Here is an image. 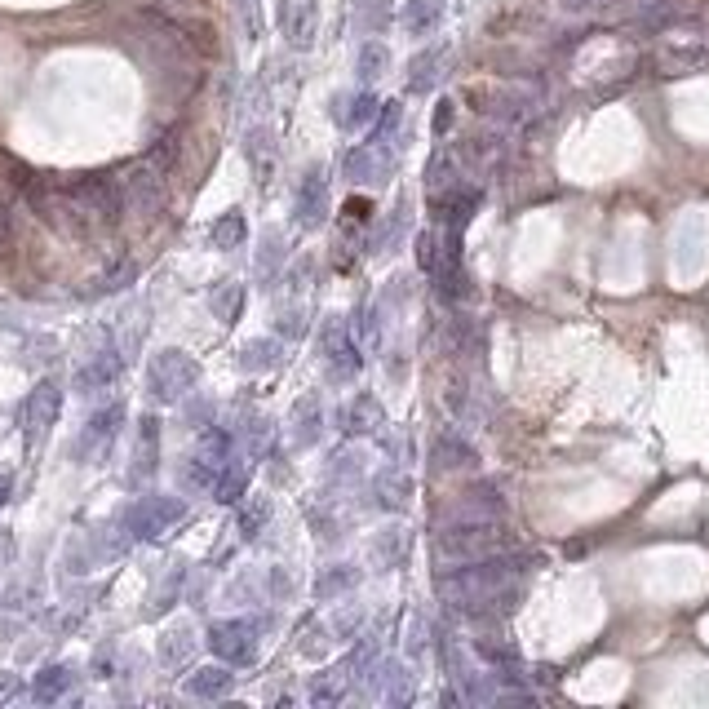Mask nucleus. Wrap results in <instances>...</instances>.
<instances>
[{
	"instance_id": "nucleus-13",
	"label": "nucleus",
	"mask_w": 709,
	"mask_h": 709,
	"mask_svg": "<svg viewBox=\"0 0 709 709\" xmlns=\"http://www.w3.org/2000/svg\"><path fill=\"white\" fill-rule=\"evenodd\" d=\"M71 687H76V670H71V665H45L32 683V701L54 705V701H63Z\"/></svg>"
},
{
	"instance_id": "nucleus-23",
	"label": "nucleus",
	"mask_w": 709,
	"mask_h": 709,
	"mask_svg": "<svg viewBox=\"0 0 709 709\" xmlns=\"http://www.w3.org/2000/svg\"><path fill=\"white\" fill-rule=\"evenodd\" d=\"M373 554H377V563H382V568H395V563H404V554H408V532H404V528H386L382 537H377Z\"/></svg>"
},
{
	"instance_id": "nucleus-17",
	"label": "nucleus",
	"mask_w": 709,
	"mask_h": 709,
	"mask_svg": "<svg viewBox=\"0 0 709 709\" xmlns=\"http://www.w3.org/2000/svg\"><path fill=\"white\" fill-rule=\"evenodd\" d=\"M359 581V568L355 563H337V568H324L320 577H315V599H337V594H346L351 585Z\"/></svg>"
},
{
	"instance_id": "nucleus-6",
	"label": "nucleus",
	"mask_w": 709,
	"mask_h": 709,
	"mask_svg": "<svg viewBox=\"0 0 709 709\" xmlns=\"http://www.w3.org/2000/svg\"><path fill=\"white\" fill-rule=\"evenodd\" d=\"M58 408H63V386L49 382V377H45V382H40V386L32 390V395L23 399V413H18L27 444H36V439L45 435L49 426H54V421H58Z\"/></svg>"
},
{
	"instance_id": "nucleus-1",
	"label": "nucleus",
	"mask_w": 709,
	"mask_h": 709,
	"mask_svg": "<svg viewBox=\"0 0 709 709\" xmlns=\"http://www.w3.org/2000/svg\"><path fill=\"white\" fill-rule=\"evenodd\" d=\"M67 191V204H71V222H76V235H94L102 226H116L120 209H125V195L111 178H94V173H85V178L76 182H63Z\"/></svg>"
},
{
	"instance_id": "nucleus-3",
	"label": "nucleus",
	"mask_w": 709,
	"mask_h": 709,
	"mask_svg": "<svg viewBox=\"0 0 709 709\" xmlns=\"http://www.w3.org/2000/svg\"><path fill=\"white\" fill-rule=\"evenodd\" d=\"M501 546V532L497 523H484V519H470V523H452V528L439 532L435 550L444 559H484Z\"/></svg>"
},
{
	"instance_id": "nucleus-14",
	"label": "nucleus",
	"mask_w": 709,
	"mask_h": 709,
	"mask_svg": "<svg viewBox=\"0 0 709 709\" xmlns=\"http://www.w3.org/2000/svg\"><path fill=\"white\" fill-rule=\"evenodd\" d=\"M373 492H377V506L382 510H404L408 501H413V479H408L404 470H382Z\"/></svg>"
},
{
	"instance_id": "nucleus-21",
	"label": "nucleus",
	"mask_w": 709,
	"mask_h": 709,
	"mask_svg": "<svg viewBox=\"0 0 709 709\" xmlns=\"http://www.w3.org/2000/svg\"><path fill=\"white\" fill-rule=\"evenodd\" d=\"M346 178L351 182H382V160H377L373 147H355L346 156Z\"/></svg>"
},
{
	"instance_id": "nucleus-34",
	"label": "nucleus",
	"mask_w": 709,
	"mask_h": 709,
	"mask_svg": "<svg viewBox=\"0 0 709 709\" xmlns=\"http://www.w3.org/2000/svg\"><path fill=\"white\" fill-rule=\"evenodd\" d=\"M249 448H253V457L271 448V421H262V417L249 421Z\"/></svg>"
},
{
	"instance_id": "nucleus-39",
	"label": "nucleus",
	"mask_w": 709,
	"mask_h": 709,
	"mask_svg": "<svg viewBox=\"0 0 709 709\" xmlns=\"http://www.w3.org/2000/svg\"><path fill=\"white\" fill-rule=\"evenodd\" d=\"M9 550V537H0V554H5Z\"/></svg>"
},
{
	"instance_id": "nucleus-24",
	"label": "nucleus",
	"mask_w": 709,
	"mask_h": 709,
	"mask_svg": "<svg viewBox=\"0 0 709 709\" xmlns=\"http://www.w3.org/2000/svg\"><path fill=\"white\" fill-rule=\"evenodd\" d=\"M244 235H249V226H244V213H235V209L213 222V244H218V249H240Z\"/></svg>"
},
{
	"instance_id": "nucleus-20",
	"label": "nucleus",
	"mask_w": 709,
	"mask_h": 709,
	"mask_svg": "<svg viewBox=\"0 0 709 709\" xmlns=\"http://www.w3.org/2000/svg\"><path fill=\"white\" fill-rule=\"evenodd\" d=\"M244 488H249V475H244L240 466H226L222 461V470H218V479H213V497L222 501V506H235V501L244 497Z\"/></svg>"
},
{
	"instance_id": "nucleus-31",
	"label": "nucleus",
	"mask_w": 709,
	"mask_h": 709,
	"mask_svg": "<svg viewBox=\"0 0 709 709\" xmlns=\"http://www.w3.org/2000/svg\"><path fill=\"white\" fill-rule=\"evenodd\" d=\"M417 262H421V271H430V275L444 266V253H439L435 231H421V235H417Z\"/></svg>"
},
{
	"instance_id": "nucleus-36",
	"label": "nucleus",
	"mask_w": 709,
	"mask_h": 709,
	"mask_svg": "<svg viewBox=\"0 0 709 709\" xmlns=\"http://www.w3.org/2000/svg\"><path fill=\"white\" fill-rule=\"evenodd\" d=\"M452 111H457V107H452L448 98L439 102V111H435V133H448V129H452Z\"/></svg>"
},
{
	"instance_id": "nucleus-38",
	"label": "nucleus",
	"mask_w": 709,
	"mask_h": 709,
	"mask_svg": "<svg viewBox=\"0 0 709 709\" xmlns=\"http://www.w3.org/2000/svg\"><path fill=\"white\" fill-rule=\"evenodd\" d=\"M9 497H14V479H9V475H5V470H0V506H5V501H9Z\"/></svg>"
},
{
	"instance_id": "nucleus-4",
	"label": "nucleus",
	"mask_w": 709,
	"mask_h": 709,
	"mask_svg": "<svg viewBox=\"0 0 709 709\" xmlns=\"http://www.w3.org/2000/svg\"><path fill=\"white\" fill-rule=\"evenodd\" d=\"M182 515H187V501H178V497H142L138 506L125 515V528H129L133 541H151V537H160V532H169Z\"/></svg>"
},
{
	"instance_id": "nucleus-5",
	"label": "nucleus",
	"mask_w": 709,
	"mask_h": 709,
	"mask_svg": "<svg viewBox=\"0 0 709 709\" xmlns=\"http://www.w3.org/2000/svg\"><path fill=\"white\" fill-rule=\"evenodd\" d=\"M213 656L226 665H249L258 656V625L253 621H218L209 630Z\"/></svg>"
},
{
	"instance_id": "nucleus-12",
	"label": "nucleus",
	"mask_w": 709,
	"mask_h": 709,
	"mask_svg": "<svg viewBox=\"0 0 709 709\" xmlns=\"http://www.w3.org/2000/svg\"><path fill=\"white\" fill-rule=\"evenodd\" d=\"M235 687V674L222 665H200L191 678H187V696H195V701H222L226 692Z\"/></svg>"
},
{
	"instance_id": "nucleus-26",
	"label": "nucleus",
	"mask_w": 709,
	"mask_h": 709,
	"mask_svg": "<svg viewBox=\"0 0 709 709\" xmlns=\"http://www.w3.org/2000/svg\"><path fill=\"white\" fill-rule=\"evenodd\" d=\"M390 67V49L382 45V40H368L364 49H359V76L364 80H382Z\"/></svg>"
},
{
	"instance_id": "nucleus-10",
	"label": "nucleus",
	"mask_w": 709,
	"mask_h": 709,
	"mask_svg": "<svg viewBox=\"0 0 709 709\" xmlns=\"http://www.w3.org/2000/svg\"><path fill=\"white\" fill-rule=\"evenodd\" d=\"M120 426H125V404H111V408H102V413H94V417H89V426L80 430V439H76V457L102 452L111 439L120 435Z\"/></svg>"
},
{
	"instance_id": "nucleus-2",
	"label": "nucleus",
	"mask_w": 709,
	"mask_h": 709,
	"mask_svg": "<svg viewBox=\"0 0 709 709\" xmlns=\"http://www.w3.org/2000/svg\"><path fill=\"white\" fill-rule=\"evenodd\" d=\"M195 382H200V364L187 355V351H160L156 359H151L147 368V390L151 399H160V404H178V399H187Z\"/></svg>"
},
{
	"instance_id": "nucleus-11",
	"label": "nucleus",
	"mask_w": 709,
	"mask_h": 709,
	"mask_svg": "<svg viewBox=\"0 0 709 709\" xmlns=\"http://www.w3.org/2000/svg\"><path fill=\"white\" fill-rule=\"evenodd\" d=\"M120 355L116 351H102V355H94L85 368H76V390L80 395H98V390H107L111 382L120 377Z\"/></svg>"
},
{
	"instance_id": "nucleus-8",
	"label": "nucleus",
	"mask_w": 709,
	"mask_h": 709,
	"mask_svg": "<svg viewBox=\"0 0 709 709\" xmlns=\"http://www.w3.org/2000/svg\"><path fill=\"white\" fill-rule=\"evenodd\" d=\"M280 32L293 49H311L320 32V5L315 0H280Z\"/></svg>"
},
{
	"instance_id": "nucleus-22",
	"label": "nucleus",
	"mask_w": 709,
	"mask_h": 709,
	"mask_svg": "<svg viewBox=\"0 0 709 709\" xmlns=\"http://www.w3.org/2000/svg\"><path fill=\"white\" fill-rule=\"evenodd\" d=\"M435 461H439V470H457V466H475V448L470 444H461L457 435H444L435 444Z\"/></svg>"
},
{
	"instance_id": "nucleus-16",
	"label": "nucleus",
	"mask_w": 709,
	"mask_h": 709,
	"mask_svg": "<svg viewBox=\"0 0 709 709\" xmlns=\"http://www.w3.org/2000/svg\"><path fill=\"white\" fill-rule=\"evenodd\" d=\"M382 426V404L373 395H359L351 408H346V435H373Z\"/></svg>"
},
{
	"instance_id": "nucleus-25",
	"label": "nucleus",
	"mask_w": 709,
	"mask_h": 709,
	"mask_svg": "<svg viewBox=\"0 0 709 709\" xmlns=\"http://www.w3.org/2000/svg\"><path fill=\"white\" fill-rule=\"evenodd\" d=\"M191 630L187 625H173L169 634H164V643H160V661L164 665H187V656H191Z\"/></svg>"
},
{
	"instance_id": "nucleus-19",
	"label": "nucleus",
	"mask_w": 709,
	"mask_h": 709,
	"mask_svg": "<svg viewBox=\"0 0 709 709\" xmlns=\"http://www.w3.org/2000/svg\"><path fill=\"white\" fill-rule=\"evenodd\" d=\"M156 452H160V421L142 417V435H138V466H133V479H147L156 470Z\"/></svg>"
},
{
	"instance_id": "nucleus-7",
	"label": "nucleus",
	"mask_w": 709,
	"mask_h": 709,
	"mask_svg": "<svg viewBox=\"0 0 709 709\" xmlns=\"http://www.w3.org/2000/svg\"><path fill=\"white\" fill-rule=\"evenodd\" d=\"M359 364H364L359 346L346 337V328L333 320L324 328V373H328V382H351V377L359 373Z\"/></svg>"
},
{
	"instance_id": "nucleus-27",
	"label": "nucleus",
	"mask_w": 709,
	"mask_h": 709,
	"mask_svg": "<svg viewBox=\"0 0 709 709\" xmlns=\"http://www.w3.org/2000/svg\"><path fill=\"white\" fill-rule=\"evenodd\" d=\"M351 102V111H342V125L351 129H368L377 120V111H382V102H377L373 94H359V98H346Z\"/></svg>"
},
{
	"instance_id": "nucleus-28",
	"label": "nucleus",
	"mask_w": 709,
	"mask_h": 709,
	"mask_svg": "<svg viewBox=\"0 0 709 709\" xmlns=\"http://www.w3.org/2000/svg\"><path fill=\"white\" fill-rule=\"evenodd\" d=\"M275 351H280V346H275L271 337H262V342H249V346H244V359H240L244 373H266V368H271L275 359H280Z\"/></svg>"
},
{
	"instance_id": "nucleus-30",
	"label": "nucleus",
	"mask_w": 709,
	"mask_h": 709,
	"mask_svg": "<svg viewBox=\"0 0 709 709\" xmlns=\"http://www.w3.org/2000/svg\"><path fill=\"white\" fill-rule=\"evenodd\" d=\"M408 71H413V76H408V89H417V94H421V89L435 85V76H439V54H435V49H430V54H417Z\"/></svg>"
},
{
	"instance_id": "nucleus-35",
	"label": "nucleus",
	"mask_w": 709,
	"mask_h": 709,
	"mask_svg": "<svg viewBox=\"0 0 709 709\" xmlns=\"http://www.w3.org/2000/svg\"><path fill=\"white\" fill-rule=\"evenodd\" d=\"M18 692H23V683H18V674L0 670V705H5V701H14Z\"/></svg>"
},
{
	"instance_id": "nucleus-18",
	"label": "nucleus",
	"mask_w": 709,
	"mask_h": 709,
	"mask_svg": "<svg viewBox=\"0 0 709 709\" xmlns=\"http://www.w3.org/2000/svg\"><path fill=\"white\" fill-rule=\"evenodd\" d=\"M439 18H444V0H408V9H404V27L413 36L435 32Z\"/></svg>"
},
{
	"instance_id": "nucleus-15",
	"label": "nucleus",
	"mask_w": 709,
	"mask_h": 709,
	"mask_svg": "<svg viewBox=\"0 0 709 709\" xmlns=\"http://www.w3.org/2000/svg\"><path fill=\"white\" fill-rule=\"evenodd\" d=\"M293 444L297 448H311L315 444V439H320V426H324V421H320V399H315V395H302V399H297V408H293Z\"/></svg>"
},
{
	"instance_id": "nucleus-32",
	"label": "nucleus",
	"mask_w": 709,
	"mask_h": 709,
	"mask_svg": "<svg viewBox=\"0 0 709 709\" xmlns=\"http://www.w3.org/2000/svg\"><path fill=\"white\" fill-rule=\"evenodd\" d=\"M342 701V674H324L311 683V705H337Z\"/></svg>"
},
{
	"instance_id": "nucleus-9",
	"label": "nucleus",
	"mask_w": 709,
	"mask_h": 709,
	"mask_svg": "<svg viewBox=\"0 0 709 709\" xmlns=\"http://www.w3.org/2000/svg\"><path fill=\"white\" fill-rule=\"evenodd\" d=\"M324 218H328V178H324V164H311L306 178L297 182V222L320 226Z\"/></svg>"
},
{
	"instance_id": "nucleus-33",
	"label": "nucleus",
	"mask_w": 709,
	"mask_h": 709,
	"mask_svg": "<svg viewBox=\"0 0 709 709\" xmlns=\"http://www.w3.org/2000/svg\"><path fill=\"white\" fill-rule=\"evenodd\" d=\"M266 519H271V506H266V501H249V506L240 510V532L244 537H258V528Z\"/></svg>"
},
{
	"instance_id": "nucleus-37",
	"label": "nucleus",
	"mask_w": 709,
	"mask_h": 709,
	"mask_svg": "<svg viewBox=\"0 0 709 709\" xmlns=\"http://www.w3.org/2000/svg\"><path fill=\"white\" fill-rule=\"evenodd\" d=\"M9 249V204L0 200V253Z\"/></svg>"
},
{
	"instance_id": "nucleus-29",
	"label": "nucleus",
	"mask_w": 709,
	"mask_h": 709,
	"mask_svg": "<svg viewBox=\"0 0 709 709\" xmlns=\"http://www.w3.org/2000/svg\"><path fill=\"white\" fill-rule=\"evenodd\" d=\"M240 302H244V289H240V284H222V289L213 293V315H218L222 324H235V315H240Z\"/></svg>"
}]
</instances>
